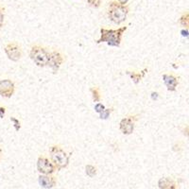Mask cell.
<instances>
[{
  "mask_svg": "<svg viewBox=\"0 0 189 189\" xmlns=\"http://www.w3.org/2000/svg\"><path fill=\"white\" fill-rule=\"evenodd\" d=\"M128 27H121L117 29H107L104 28L100 29V38L96 42L97 44L106 43L110 46L118 47L121 45L122 36L127 30Z\"/></svg>",
  "mask_w": 189,
  "mask_h": 189,
  "instance_id": "cell-1",
  "label": "cell"
},
{
  "mask_svg": "<svg viewBox=\"0 0 189 189\" xmlns=\"http://www.w3.org/2000/svg\"><path fill=\"white\" fill-rule=\"evenodd\" d=\"M129 12L130 8L128 5H121L117 1H111L109 3L107 14L112 22L119 25L126 20Z\"/></svg>",
  "mask_w": 189,
  "mask_h": 189,
  "instance_id": "cell-2",
  "label": "cell"
},
{
  "mask_svg": "<svg viewBox=\"0 0 189 189\" xmlns=\"http://www.w3.org/2000/svg\"><path fill=\"white\" fill-rule=\"evenodd\" d=\"M49 154H50L51 162L54 164L57 170L65 168L69 165L70 155L61 147V146H59V145L51 146L49 148Z\"/></svg>",
  "mask_w": 189,
  "mask_h": 189,
  "instance_id": "cell-3",
  "label": "cell"
},
{
  "mask_svg": "<svg viewBox=\"0 0 189 189\" xmlns=\"http://www.w3.org/2000/svg\"><path fill=\"white\" fill-rule=\"evenodd\" d=\"M49 55L50 53L47 49L41 46H33L29 52V58L31 61L39 67H45L47 66L49 61Z\"/></svg>",
  "mask_w": 189,
  "mask_h": 189,
  "instance_id": "cell-4",
  "label": "cell"
},
{
  "mask_svg": "<svg viewBox=\"0 0 189 189\" xmlns=\"http://www.w3.org/2000/svg\"><path fill=\"white\" fill-rule=\"evenodd\" d=\"M37 169L42 175H51L57 170L53 163L44 155L39 156L37 160Z\"/></svg>",
  "mask_w": 189,
  "mask_h": 189,
  "instance_id": "cell-5",
  "label": "cell"
},
{
  "mask_svg": "<svg viewBox=\"0 0 189 189\" xmlns=\"http://www.w3.org/2000/svg\"><path fill=\"white\" fill-rule=\"evenodd\" d=\"M5 53L8 56V58L12 62H17L22 58L23 51L21 46L15 42L9 43V44L4 48Z\"/></svg>",
  "mask_w": 189,
  "mask_h": 189,
  "instance_id": "cell-6",
  "label": "cell"
},
{
  "mask_svg": "<svg viewBox=\"0 0 189 189\" xmlns=\"http://www.w3.org/2000/svg\"><path fill=\"white\" fill-rule=\"evenodd\" d=\"M137 119H138L137 115H131L122 118L119 123V130L125 135L132 134L134 131V124Z\"/></svg>",
  "mask_w": 189,
  "mask_h": 189,
  "instance_id": "cell-7",
  "label": "cell"
},
{
  "mask_svg": "<svg viewBox=\"0 0 189 189\" xmlns=\"http://www.w3.org/2000/svg\"><path fill=\"white\" fill-rule=\"evenodd\" d=\"M64 62V58L62 55V53H60L59 51H52V52H50L49 55V61L47 66H49L54 73H57Z\"/></svg>",
  "mask_w": 189,
  "mask_h": 189,
  "instance_id": "cell-8",
  "label": "cell"
},
{
  "mask_svg": "<svg viewBox=\"0 0 189 189\" xmlns=\"http://www.w3.org/2000/svg\"><path fill=\"white\" fill-rule=\"evenodd\" d=\"M15 86L11 80H1L0 81V96L10 98L14 94Z\"/></svg>",
  "mask_w": 189,
  "mask_h": 189,
  "instance_id": "cell-9",
  "label": "cell"
},
{
  "mask_svg": "<svg viewBox=\"0 0 189 189\" xmlns=\"http://www.w3.org/2000/svg\"><path fill=\"white\" fill-rule=\"evenodd\" d=\"M163 81L165 82L167 89L170 92H175L179 84V80L176 76L172 74H164L163 75Z\"/></svg>",
  "mask_w": 189,
  "mask_h": 189,
  "instance_id": "cell-10",
  "label": "cell"
},
{
  "mask_svg": "<svg viewBox=\"0 0 189 189\" xmlns=\"http://www.w3.org/2000/svg\"><path fill=\"white\" fill-rule=\"evenodd\" d=\"M57 180L56 177L52 175H40L39 176V184L42 187L46 189H50L56 185Z\"/></svg>",
  "mask_w": 189,
  "mask_h": 189,
  "instance_id": "cell-11",
  "label": "cell"
},
{
  "mask_svg": "<svg viewBox=\"0 0 189 189\" xmlns=\"http://www.w3.org/2000/svg\"><path fill=\"white\" fill-rule=\"evenodd\" d=\"M158 186L160 189H177L175 181L169 177L161 178L158 182Z\"/></svg>",
  "mask_w": 189,
  "mask_h": 189,
  "instance_id": "cell-12",
  "label": "cell"
},
{
  "mask_svg": "<svg viewBox=\"0 0 189 189\" xmlns=\"http://www.w3.org/2000/svg\"><path fill=\"white\" fill-rule=\"evenodd\" d=\"M90 92L92 94V98L94 102L98 103L101 100V94H100V89L98 86H94L90 88Z\"/></svg>",
  "mask_w": 189,
  "mask_h": 189,
  "instance_id": "cell-13",
  "label": "cell"
},
{
  "mask_svg": "<svg viewBox=\"0 0 189 189\" xmlns=\"http://www.w3.org/2000/svg\"><path fill=\"white\" fill-rule=\"evenodd\" d=\"M127 74L131 77V79L132 80V81L135 83V84H138L141 80L144 78V76L142 75V73H138V72H135V71H128Z\"/></svg>",
  "mask_w": 189,
  "mask_h": 189,
  "instance_id": "cell-14",
  "label": "cell"
},
{
  "mask_svg": "<svg viewBox=\"0 0 189 189\" xmlns=\"http://www.w3.org/2000/svg\"><path fill=\"white\" fill-rule=\"evenodd\" d=\"M179 23L185 29H189V12L183 13L179 19Z\"/></svg>",
  "mask_w": 189,
  "mask_h": 189,
  "instance_id": "cell-15",
  "label": "cell"
},
{
  "mask_svg": "<svg viewBox=\"0 0 189 189\" xmlns=\"http://www.w3.org/2000/svg\"><path fill=\"white\" fill-rule=\"evenodd\" d=\"M85 172H86V175L89 176L90 178H93L97 175V167L93 166V165H87L86 167H85Z\"/></svg>",
  "mask_w": 189,
  "mask_h": 189,
  "instance_id": "cell-16",
  "label": "cell"
},
{
  "mask_svg": "<svg viewBox=\"0 0 189 189\" xmlns=\"http://www.w3.org/2000/svg\"><path fill=\"white\" fill-rule=\"evenodd\" d=\"M113 112V109H105L104 111L102 112V113L99 115V118L100 119H108L110 117V115L111 113Z\"/></svg>",
  "mask_w": 189,
  "mask_h": 189,
  "instance_id": "cell-17",
  "label": "cell"
},
{
  "mask_svg": "<svg viewBox=\"0 0 189 189\" xmlns=\"http://www.w3.org/2000/svg\"><path fill=\"white\" fill-rule=\"evenodd\" d=\"M11 121L13 123V127L15 129V131L18 132L20 129H21V123H20V121L17 118H15V117H11Z\"/></svg>",
  "mask_w": 189,
  "mask_h": 189,
  "instance_id": "cell-18",
  "label": "cell"
},
{
  "mask_svg": "<svg viewBox=\"0 0 189 189\" xmlns=\"http://www.w3.org/2000/svg\"><path fill=\"white\" fill-rule=\"evenodd\" d=\"M105 109H106L105 106L103 105L102 103H100V102L97 103V104L94 105V112H96V113H98V114H99V115H100Z\"/></svg>",
  "mask_w": 189,
  "mask_h": 189,
  "instance_id": "cell-19",
  "label": "cell"
},
{
  "mask_svg": "<svg viewBox=\"0 0 189 189\" xmlns=\"http://www.w3.org/2000/svg\"><path fill=\"white\" fill-rule=\"evenodd\" d=\"M102 0H87V3L93 8H98L101 4Z\"/></svg>",
  "mask_w": 189,
  "mask_h": 189,
  "instance_id": "cell-20",
  "label": "cell"
},
{
  "mask_svg": "<svg viewBox=\"0 0 189 189\" xmlns=\"http://www.w3.org/2000/svg\"><path fill=\"white\" fill-rule=\"evenodd\" d=\"M4 17H5V13H4V9L0 7V28L3 26L4 23Z\"/></svg>",
  "mask_w": 189,
  "mask_h": 189,
  "instance_id": "cell-21",
  "label": "cell"
},
{
  "mask_svg": "<svg viewBox=\"0 0 189 189\" xmlns=\"http://www.w3.org/2000/svg\"><path fill=\"white\" fill-rule=\"evenodd\" d=\"M183 133H184V135H185L186 137H188V138H189V125H187L186 127L184 128Z\"/></svg>",
  "mask_w": 189,
  "mask_h": 189,
  "instance_id": "cell-22",
  "label": "cell"
},
{
  "mask_svg": "<svg viewBox=\"0 0 189 189\" xmlns=\"http://www.w3.org/2000/svg\"><path fill=\"white\" fill-rule=\"evenodd\" d=\"M159 98V94L157 92H152L151 93V99L152 100H157Z\"/></svg>",
  "mask_w": 189,
  "mask_h": 189,
  "instance_id": "cell-23",
  "label": "cell"
},
{
  "mask_svg": "<svg viewBox=\"0 0 189 189\" xmlns=\"http://www.w3.org/2000/svg\"><path fill=\"white\" fill-rule=\"evenodd\" d=\"M6 113V109L5 107H0V118H3Z\"/></svg>",
  "mask_w": 189,
  "mask_h": 189,
  "instance_id": "cell-24",
  "label": "cell"
},
{
  "mask_svg": "<svg viewBox=\"0 0 189 189\" xmlns=\"http://www.w3.org/2000/svg\"><path fill=\"white\" fill-rule=\"evenodd\" d=\"M181 34H182V36H184V37H188L189 36V31L184 29L181 30Z\"/></svg>",
  "mask_w": 189,
  "mask_h": 189,
  "instance_id": "cell-25",
  "label": "cell"
},
{
  "mask_svg": "<svg viewBox=\"0 0 189 189\" xmlns=\"http://www.w3.org/2000/svg\"><path fill=\"white\" fill-rule=\"evenodd\" d=\"M116 1L121 5H127V3L129 2V0H116Z\"/></svg>",
  "mask_w": 189,
  "mask_h": 189,
  "instance_id": "cell-26",
  "label": "cell"
},
{
  "mask_svg": "<svg viewBox=\"0 0 189 189\" xmlns=\"http://www.w3.org/2000/svg\"><path fill=\"white\" fill-rule=\"evenodd\" d=\"M1 156H2V149L0 148V159H1Z\"/></svg>",
  "mask_w": 189,
  "mask_h": 189,
  "instance_id": "cell-27",
  "label": "cell"
}]
</instances>
